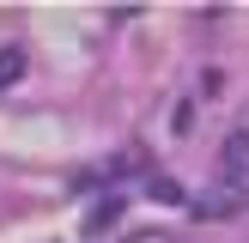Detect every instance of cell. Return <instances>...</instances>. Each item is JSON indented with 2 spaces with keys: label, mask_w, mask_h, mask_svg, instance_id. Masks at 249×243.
<instances>
[{
  "label": "cell",
  "mask_w": 249,
  "mask_h": 243,
  "mask_svg": "<svg viewBox=\"0 0 249 243\" xmlns=\"http://www.w3.org/2000/svg\"><path fill=\"white\" fill-rule=\"evenodd\" d=\"M128 243H177V237H170V231H134Z\"/></svg>",
  "instance_id": "cell-4"
},
{
  "label": "cell",
  "mask_w": 249,
  "mask_h": 243,
  "mask_svg": "<svg viewBox=\"0 0 249 243\" xmlns=\"http://www.w3.org/2000/svg\"><path fill=\"white\" fill-rule=\"evenodd\" d=\"M122 219V194H104V201L91 207V213H85V237H97V231H109Z\"/></svg>",
  "instance_id": "cell-2"
},
{
  "label": "cell",
  "mask_w": 249,
  "mask_h": 243,
  "mask_svg": "<svg viewBox=\"0 0 249 243\" xmlns=\"http://www.w3.org/2000/svg\"><path fill=\"white\" fill-rule=\"evenodd\" d=\"M243 207H249V134H231L219 146V176L207 182L195 213L201 219H225V213H243Z\"/></svg>",
  "instance_id": "cell-1"
},
{
  "label": "cell",
  "mask_w": 249,
  "mask_h": 243,
  "mask_svg": "<svg viewBox=\"0 0 249 243\" xmlns=\"http://www.w3.org/2000/svg\"><path fill=\"white\" fill-rule=\"evenodd\" d=\"M18 73H24V49L12 43V49H0V85H18Z\"/></svg>",
  "instance_id": "cell-3"
}]
</instances>
